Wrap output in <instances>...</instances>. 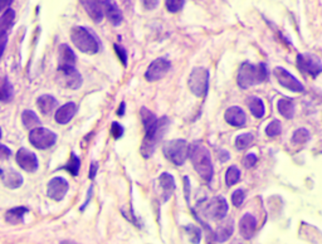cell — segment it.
<instances>
[{
	"mask_svg": "<svg viewBox=\"0 0 322 244\" xmlns=\"http://www.w3.org/2000/svg\"><path fill=\"white\" fill-rule=\"evenodd\" d=\"M189 157L201 179L205 180L206 183H210L214 170H213L209 150L201 142H193L192 145H189Z\"/></svg>",
	"mask_w": 322,
	"mask_h": 244,
	"instance_id": "obj_1",
	"label": "cell"
},
{
	"mask_svg": "<svg viewBox=\"0 0 322 244\" xmlns=\"http://www.w3.org/2000/svg\"><path fill=\"white\" fill-rule=\"evenodd\" d=\"M268 71L264 63H258V64H252L249 62H244L240 65L238 71V85L240 88L247 90L253 86L260 85L267 80Z\"/></svg>",
	"mask_w": 322,
	"mask_h": 244,
	"instance_id": "obj_2",
	"label": "cell"
},
{
	"mask_svg": "<svg viewBox=\"0 0 322 244\" xmlns=\"http://www.w3.org/2000/svg\"><path fill=\"white\" fill-rule=\"evenodd\" d=\"M167 123H169V120L166 117H161V119H158L156 123H154L153 126L145 128V139L141 145V153L145 159L150 157L154 153L156 146L164 136Z\"/></svg>",
	"mask_w": 322,
	"mask_h": 244,
	"instance_id": "obj_3",
	"label": "cell"
},
{
	"mask_svg": "<svg viewBox=\"0 0 322 244\" xmlns=\"http://www.w3.org/2000/svg\"><path fill=\"white\" fill-rule=\"evenodd\" d=\"M71 40L83 53L95 54L99 51V40L96 35L85 27H74L71 30Z\"/></svg>",
	"mask_w": 322,
	"mask_h": 244,
	"instance_id": "obj_4",
	"label": "cell"
},
{
	"mask_svg": "<svg viewBox=\"0 0 322 244\" xmlns=\"http://www.w3.org/2000/svg\"><path fill=\"white\" fill-rule=\"evenodd\" d=\"M164 155L172 164L180 166L189 156V145L185 140H171L164 145Z\"/></svg>",
	"mask_w": 322,
	"mask_h": 244,
	"instance_id": "obj_5",
	"label": "cell"
},
{
	"mask_svg": "<svg viewBox=\"0 0 322 244\" xmlns=\"http://www.w3.org/2000/svg\"><path fill=\"white\" fill-rule=\"evenodd\" d=\"M188 86L194 96H205L209 87V71L204 67H196L193 69L188 81Z\"/></svg>",
	"mask_w": 322,
	"mask_h": 244,
	"instance_id": "obj_6",
	"label": "cell"
},
{
	"mask_svg": "<svg viewBox=\"0 0 322 244\" xmlns=\"http://www.w3.org/2000/svg\"><path fill=\"white\" fill-rule=\"evenodd\" d=\"M56 81L61 87L69 90H78L82 86V76L74 67H58Z\"/></svg>",
	"mask_w": 322,
	"mask_h": 244,
	"instance_id": "obj_7",
	"label": "cell"
},
{
	"mask_svg": "<svg viewBox=\"0 0 322 244\" xmlns=\"http://www.w3.org/2000/svg\"><path fill=\"white\" fill-rule=\"evenodd\" d=\"M297 67L302 73L317 77L322 72V62L317 56L312 53H300L296 58Z\"/></svg>",
	"mask_w": 322,
	"mask_h": 244,
	"instance_id": "obj_8",
	"label": "cell"
},
{
	"mask_svg": "<svg viewBox=\"0 0 322 244\" xmlns=\"http://www.w3.org/2000/svg\"><path fill=\"white\" fill-rule=\"evenodd\" d=\"M57 141V135L53 131L48 130L44 127L34 128L29 134V142L34 148L39 149V150H45L53 146Z\"/></svg>",
	"mask_w": 322,
	"mask_h": 244,
	"instance_id": "obj_9",
	"label": "cell"
},
{
	"mask_svg": "<svg viewBox=\"0 0 322 244\" xmlns=\"http://www.w3.org/2000/svg\"><path fill=\"white\" fill-rule=\"evenodd\" d=\"M226 213H228V203L223 196H214L204 209L206 218L212 220H222L225 218Z\"/></svg>",
	"mask_w": 322,
	"mask_h": 244,
	"instance_id": "obj_10",
	"label": "cell"
},
{
	"mask_svg": "<svg viewBox=\"0 0 322 244\" xmlns=\"http://www.w3.org/2000/svg\"><path fill=\"white\" fill-rule=\"evenodd\" d=\"M273 73H274V77H276V80L278 81V83H280L282 87L290 90V91L302 92L303 90H305V87H303L302 83L297 80L293 74L290 73L287 69L282 68V67H276L273 71Z\"/></svg>",
	"mask_w": 322,
	"mask_h": 244,
	"instance_id": "obj_11",
	"label": "cell"
},
{
	"mask_svg": "<svg viewBox=\"0 0 322 244\" xmlns=\"http://www.w3.org/2000/svg\"><path fill=\"white\" fill-rule=\"evenodd\" d=\"M170 67H171V63H170L169 60L162 57L156 58L149 65V68H147L146 73H145V78L149 82H155V81L161 80L169 72Z\"/></svg>",
	"mask_w": 322,
	"mask_h": 244,
	"instance_id": "obj_12",
	"label": "cell"
},
{
	"mask_svg": "<svg viewBox=\"0 0 322 244\" xmlns=\"http://www.w3.org/2000/svg\"><path fill=\"white\" fill-rule=\"evenodd\" d=\"M68 187H69V185H68L67 180L64 178L57 176V178H53L48 183L47 195L51 199H53V200H56V202H61L65 196V194H67Z\"/></svg>",
	"mask_w": 322,
	"mask_h": 244,
	"instance_id": "obj_13",
	"label": "cell"
},
{
	"mask_svg": "<svg viewBox=\"0 0 322 244\" xmlns=\"http://www.w3.org/2000/svg\"><path fill=\"white\" fill-rule=\"evenodd\" d=\"M17 162L23 170L28 173H34L38 169V159L35 153L27 149H20L17 152Z\"/></svg>",
	"mask_w": 322,
	"mask_h": 244,
	"instance_id": "obj_14",
	"label": "cell"
},
{
	"mask_svg": "<svg viewBox=\"0 0 322 244\" xmlns=\"http://www.w3.org/2000/svg\"><path fill=\"white\" fill-rule=\"evenodd\" d=\"M81 4L83 8L86 9V12L88 13L92 20L96 23H101L105 15V8H103V1H98V0H82Z\"/></svg>",
	"mask_w": 322,
	"mask_h": 244,
	"instance_id": "obj_15",
	"label": "cell"
},
{
	"mask_svg": "<svg viewBox=\"0 0 322 244\" xmlns=\"http://www.w3.org/2000/svg\"><path fill=\"white\" fill-rule=\"evenodd\" d=\"M256 229H257V220L251 214H246L242 216L239 221V232L242 237L246 239H252L256 234Z\"/></svg>",
	"mask_w": 322,
	"mask_h": 244,
	"instance_id": "obj_16",
	"label": "cell"
},
{
	"mask_svg": "<svg viewBox=\"0 0 322 244\" xmlns=\"http://www.w3.org/2000/svg\"><path fill=\"white\" fill-rule=\"evenodd\" d=\"M224 119L228 122L229 125L235 126V127H242L246 123V114L244 111L242 110L238 106H233V107H229L228 110L225 111V115H224Z\"/></svg>",
	"mask_w": 322,
	"mask_h": 244,
	"instance_id": "obj_17",
	"label": "cell"
},
{
	"mask_svg": "<svg viewBox=\"0 0 322 244\" xmlns=\"http://www.w3.org/2000/svg\"><path fill=\"white\" fill-rule=\"evenodd\" d=\"M159 184H160V187H161L162 202H167V200L170 199V196L172 195V193H174V190H175V182H174V178L167 173L161 174V176L159 178Z\"/></svg>",
	"mask_w": 322,
	"mask_h": 244,
	"instance_id": "obj_18",
	"label": "cell"
},
{
	"mask_svg": "<svg viewBox=\"0 0 322 244\" xmlns=\"http://www.w3.org/2000/svg\"><path fill=\"white\" fill-rule=\"evenodd\" d=\"M77 112V106L73 102H68L63 105L62 107L58 108L56 112V121L61 125H65L68 122L73 119V116Z\"/></svg>",
	"mask_w": 322,
	"mask_h": 244,
	"instance_id": "obj_19",
	"label": "cell"
},
{
	"mask_svg": "<svg viewBox=\"0 0 322 244\" xmlns=\"http://www.w3.org/2000/svg\"><path fill=\"white\" fill-rule=\"evenodd\" d=\"M234 223H233L232 219H226L223 223L218 225L217 232H215V239L219 243H224V242L228 241L230 238V236L233 234V230H234Z\"/></svg>",
	"mask_w": 322,
	"mask_h": 244,
	"instance_id": "obj_20",
	"label": "cell"
},
{
	"mask_svg": "<svg viewBox=\"0 0 322 244\" xmlns=\"http://www.w3.org/2000/svg\"><path fill=\"white\" fill-rule=\"evenodd\" d=\"M103 8H105V14L107 15L108 20L113 26H120L122 22V13L113 1H103Z\"/></svg>",
	"mask_w": 322,
	"mask_h": 244,
	"instance_id": "obj_21",
	"label": "cell"
},
{
	"mask_svg": "<svg viewBox=\"0 0 322 244\" xmlns=\"http://www.w3.org/2000/svg\"><path fill=\"white\" fill-rule=\"evenodd\" d=\"M37 105L43 115H51L54 111V108L57 107L58 102L51 94H42L40 97H38Z\"/></svg>",
	"mask_w": 322,
	"mask_h": 244,
	"instance_id": "obj_22",
	"label": "cell"
},
{
	"mask_svg": "<svg viewBox=\"0 0 322 244\" xmlns=\"http://www.w3.org/2000/svg\"><path fill=\"white\" fill-rule=\"evenodd\" d=\"M76 54L71 47L67 44H61L60 47V67H74L76 64Z\"/></svg>",
	"mask_w": 322,
	"mask_h": 244,
	"instance_id": "obj_23",
	"label": "cell"
},
{
	"mask_svg": "<svg viewBox=\"0 0 322 244\" xmlns=\"http://www.w3.org/2000/svg\"><path fill=\"white\" fill-rule=\"evenodd\" d=\"M1 179H3L4 185L6 187H10V189H18L23 184L22 175L15 170L3 171Z\"/></svg>",
	"mask_w": 322,
	"mask_h": 244,
	"instance_id": "obj_24",
	"label": "cell"
},
{
	"mask_svg": "<svg viewBox=\"0 0 322 244\" xmlns=\"http://www.w3.org/2000/svg\"><path fill=\"white\" fill-rule=\"evenodd\" d=\"M247 105H248L249 110H251L252 115L255 117H257V119H260V117H263V115H264V103H263L262 99L259 98V97H256V96H249L248 98H247Z\"/></svg>",
	"mask_w": 322,
	"mask_h": 244,
	"instance_id": "obj_25",
	"label": "cell"
},
{
	"mask_svg": "<svg viewBox=\"0 0 322 244\" xmlns=\"http://www.w3.org/2000/svg\"><path fill=\"white\" fill-rule=\"evenodd\" d=\"M28 212L29 210L24 207L13 208V209H10L9 212H6L5 220L8 221V223H10V224L17 225L19 224V223H22L23 218H24V215H26Z\"/></svg>",
	"mask_w": 322,
	"mask_h": 244,
	"instance_id": "obj_26",
	"label": "cell"
},
{
	"mask_svg": "<svg viewBox=\"0 0 322 244\" xmlns=\"http://www.w3.org/2000/svg\"><path fill=\"white\" fill-rule=\"evenodd\" d=\"M278 112L286 119H293L294 116V103L290 98H281L277 102Z\"/></svg>",
	"mask_w": 322,
	"mask_h": 244,
	"instance_id": "obj_27",
	"label": "cell"
},
{
	"mask_svg": "<svg viewBox=\"0 0 322 244\" xmlns=\"http://www.w3.org/2000/svg\"><path fill=\"white\" fill-rule=\"evenodd\" d=\"M15 19V12L13 9L8 8L6 10H4V13L0 17V34L3 33H8L9 29L13 27V23H14Z\"/></svg>",
	"mask_w": 322,
	"mask_h": 244,
	"instance_id": "obj_28",
	"label": "cell"
},
{
	"mask_svg": "<svg viewBox=\"0 0 322 244\" xmlns=\"http://www.w3.org/2000/svg\"><path fill=\"white\" fill-rule=\"evenodd\" d=\"M22 121L24 127L28 128V130H34V128L40 127V120L37 115L34 114L33 111L26 110L23 111L22 114Z\"/></svg>",
	"mask_w": 322,
	"mask_h": 244,
	"instance_id": "obj_29",
	"label": "cell"
},
{
	"mask_svg": "<svg viewBox=\"0 0 322 244\" xmlns=\"http://www.w3.org/2000/svg\"><path fill=\"white\" fill-rule=\"evenodd\" d=\"M13 96H14V88L9 82L8 78L4 77V78L0 80V101L1 102H9V101L13 99Z\"/></svg>",
	"mask_w": 322,
	"mask_h": 244,
	"instance_id": "obj_30",
	"label": "cell"
},
{
	"mask_svg": "<svg viewBox=\"0 0 322 244\" xmlns=\"http://www.w3.org/2000/svg\"><path fill=\"white\" fill-rule=\"evenodd\" d=\"M240 179V171L237 166L232 165L229 166V169L225 173V184L226 186H233L234 184H237Z\"/></svg>",
	"mask_w": 322,
	"mask_h": 244,
	"instance_id": "obj_31",
	"label": "cell"
},
{
	"mask_svg": "<svg viewBox=\"0 0 322 244\" xmlns=\"http://www.w3.org/2000/svg\"><path fill=\"white\" fill-rule=\"evenodd\" d=\"M255 137L252 134H242L235 139V148L238 150H246L247 148L252 145V142H253Z\"/></svg>",
	"mask_w": 322,
	"mask_h": 244,
	"instance_id": "obj_32",
	"label": "cell"
},
{
	"mask_svg": "<svg viewBox=\"0 0 322 244\" xmlns=\"http://www.w3.org/2000/svg\"><path fill=\"white\" fill-rule=\"evenodd\" d=\"M140 115H141V120H142V123H144V128L150 127V126H153L154 123H156V121H158V119H156L155 115H154L150 110H147L146 107L141 108V111H140Z\"/></svg>",
	"mask_w": 322,
	"mask_h": 244,
	"instance_id": "obj_33",
	"label": "cell"
},
{
	"mask_svg": "<svg viewBox=\"0 0 322 244\" xmlns=\"http://www.w3.org/2000/svg\"><path fill=\"white\" fill-rule=\"evenodd\" d=\"M310 132H308L306 128H298V130H296L293 132V136H292V142L293 144H305V142H307L308 140H310Z\"/></svg>",
	"mask_w": 322,
	"mask_h": 244,
	"instance_id": "obj_34",
	"label": "cell"
},
{
	"mask_svg": "<svg viewBox=\"0 0 322 244\" xmlns=\"http://www.w3.org/2000/svg\"><path fill=\"white\" fill-rule=\"evenodd\" d=\"M282 132V125L278 120H273L266 127V135L268 137H276Z\"/></svg>",
	"mask_w": 322,
	"mask_h": 244,
	"instance_id": "obj_35",
	"label": "cell"
},
{
	"mask_svg": "<svg viewBox=\"0 0 322 244\" xmlns=\"http://www.w3.org/2000/svg\"><path fill=\"white\" fill-rule=\"evenodd\" d=\"M79 166H81V160L76 156V153H71V160H69V162L65 165L64 169L69 171L71 175L76 176L77 174H78Z\"/></svg>",
	"mask_w": 322,
	"mask_h": 244,
	"instance_id": "obj_36",
	"label": "cell"
},
{
	"mask_svg": "<svg viewBox=\"0 0 322 244\" xmlns=\"http://www.w3.org/2000/svg\"><path fill=\"white\" fill-rule=\"evenodd\" d=\"M185 4L184 0H166L165 1V5H166V9L170 13H176L179 10H181Z\"/></svg>",
	"mask_w": 322,
	"mask_h": 244,
	"instance_id": "obj_37",
	"label": "cell"
},
{
	"mask_svg": "<svg viewBox=\"0 0 322 244\" xmlns=\"http://www.w3.org/2000/svg\"><path fill=\"white\" fill-rule=\"evenodd\" d=\"M187 232L189 233V237H190V241L193 242L194 244H198L199 242H200V229L196 227H194V225H188L187 227Z\"/></svg>",
	"mask_w": 322,
	"mask_h": 244,
	"instance_id": "obj_38",
	"label": "cell"
},
{
	"mask_svg": "<svg viewBox=\"0 0 322 244\" xmlns=\"http://www.w3.org/2000/svg\"><path fill=\"white\" fill-rule=\"evenodd\" d=\"M244 198H246V195H244V191L242 190V189H237V190H235L232 195L233 205H235V207H240V205L243 204Z\"/></svg>",
	"mask_w": 322,
	"mask_h": 244,
	"instance_id": "obj_39",
	"label": "cell"
},
{
	"mask_svg": "<svg viewBox=\"0 0 322 244\" xmlns=\"http://www.w3.org/2000/svg\"><path fill=\"white\" fill-rule=\"evenodd\" d=\"M115 51H116L117 56H119V58L121 60L122 64L126 67V65H128V52H126V49H125L124 47L119 46V44H115Z\"/></svg>",
	"mask_w": 322,
	"mask_h": 244,
	"instance_id": "obj_40",
	"label": "cell"
},
{
	"mask_svg": "<svg viewBox=\"0 0 322 244\" xmlns=\"http://www.w3.org/2000/svg\"><path fill=\"white\" fill-rule=\"evenodd\" d=\"M256 162H257V156H256L255 153H248L243 159V166L246 169H251L255 166Z\"/></svg>",
	"mask_w": 322,
	"mask_h": 244,
	"instance_id": "obj_41",
	"label": "cell"
},
{
	"mask_svg": "<svg viewBox=\"0 0 322 244\" xmlns=\"http://www.w3.org/2000/svg\"><path fill=\"white\" fill-rule=\"evenodd\" d=\"M111 134L115 139H120L124 135V127L117 122H113L112 126H111Z\"/></svg>",
	"mask_w": 322,
	"mask_h": 244,
	"instance_id": "obj_42",
	"label": "cell"
},
{
	"mask_svg": "<svg viewBox=\"0 0 322 244\" xmlns=\"http://www.w3.org/2000/svg\"><path fill=\"white\" fill-rule=\"evenodd\" d=\"M6 42H8V33L0 34V60L3 57L4 51H5L6 48Z\"/></svg>",
	"mask_w": 322,
	"mask_h": 244,
	"instance_id": "obj_43",
	"label": "cell"
},
{
	"mask_svg": "<svg viewBox=\"0 0 322 244\" xmlns=\"http://www.w3.org/2000/svg\"><path fill=\"white\" fill-rule=\"evenodd\" d=\"M11 155V150L9 148H6L5 145H1L0 144V160H6L9 159Z\"/></svg>",
	"mask_w": 322,
	"mask_h": 244,
	"instance_id": "obj_44",
	"label": "cell"
},
{
	"mask_svg": "<svg viewBox=\"0 0 322 244\" xmlns=\"http://www.w3.org/2000/svg\"><path fill=\"white\" fill-rule=\"evenodd\" d=\"M97 170H98V165H97V162H92L90 166V179H95V176H96L97 174Z\"/></svg>",
	"mask_w": 322,
	"mask_h": 244,
	"instance_id": "obj_45",
	"label": "cell"
},
{
	"mask_svg": "<svg viewBox=\"0 0 322 244\" xmlns=\"http://www.w3.org/2000/svg\"><path fill=\"white\" fill-rule=\"evenodd\" d=\"M218 153H219V155H218V157H219V160H221L222 162H225V161H228L229 160V152L228 151H225V150H219L218 151Z\"/></svg>",
	"mask_w": 322,
	"mask_h": 244,
	"instance_id": "obj_46",
	"label": "cell"
},
{
	"mask_svg": "<svg viewBox=\"0 0 322 244\" xmlns=\"http://www.w3.org/2000/svg\"><path fill=\"white\" fill-rule=\"evenodd\" d=\"M11 3H13L11 0H1V1H0V12H3V9L10 5Z\"/></svg>",
	"mask_w": 322,
	"mask_h": 244,
	"instance_id": "obj_47",
	"label": "cell"
},
{
	"mask_svg": "<svg viewBox=\"0 0 322 244\" xmlns=\"http://www.w3.org/2000/svg\"><path fill=\"white\" fill-rule=\"evenodd\" d=\"M144 4L146 8H155V6H158L159 1H144Z\"/></svg>",
	"mask_w": 322,
	"mask_h": 244,
	"instance_id": "obj_48",
	"label": "cell"
},
{
	"mask_svg": "<svg viewBox=\"0 0 322 244\" xmlns=\"http://www.w3.org/2000/svg\"><path fill=\"white\" fill-rule=\"evenodd\" d=\"M125 103L122 102L121 105H120V108H119V111H117V115H119V116H124V114H125Z\"/></svg>",
	"mask_w": 322,
	"mask_h": 244,
	"instance_id": "obj_49",
	"label": "cell"
},
{
	"mask_svg": "<svg viewBox=\"0 0 322 244\" xmlns=\"http://www.w3.org/2000/svg\"><path fill=\"white\" fill-rule=\"evenodd\" d=\"M61 244H76V243H73V242H69V241H65V242H62Z\"/></svg>",
	"mask_w": 322,
	"mask_h": 244,
	"instance_id": "obj_50",
	"label": "cell"
},
{
	"mask_svg": "<svg viewBox=\"0 0 322 244\" xmlns=\"http://www.w3.org/2000/svg\"><path fill=\"white\" fill-rule=\"evenodd\" d=\"M0 175H3V170L1 169H0Z\"/></svg>",
	"mask_w": 322,
	"mask_h": 244,
	"instance_id": "obj_51",
	"label": "cell"
},
{
	"mask_svg": "<svg viewBox=\"0 0 322 244\" xmlns=\"http://www.w3.org/2000/svg\"><path fill=\"white\" fill-rule=\"evenodd\" d=\"M0 137H1V130H0Z\"/></svg>",
	"mask_w": 322,
	"mask_h": 244,
	"instance_id": "obj_52",
	"label": "cell"
}]
</instances>
